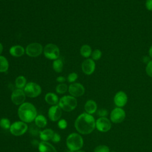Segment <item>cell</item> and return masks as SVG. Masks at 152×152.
<instances>
[{"instance_id":"6da1fadb","label":"cell","mask_w":152,"mask_h":152,"mask_svg":"<svg viewBox=\"0 0 152 152\" xmlns=\"http://www.w3.org/2000/svg\"><path fill=\"white\" fill-rule=\"evenodd\" d=\"M74 126L79 133L84 135L89 134L95 129L96 121L91 115L85 112L77 118Z\"/></svg>"},{"instance_id":"7a4b0ae2","label":"cell","mask_w":152,"mask_h":152,"mask_svg":"<svg viewBox=\"0 0 152 152\" xmlns=\"http://www.w3.org/2000/svg\"><path fill=\"white\" fill-rule=\"evenodd\" d=\"M18 115L21 121L30 123L34 121L37 116V110L32 103L24 102L20 105L18 109Z\"/></svg>"},{"instance_id":"3957f363","label":"cell","mask_w":152,"mask_h":152,"mask_svg":"<svg viewBox=\"0 0 152 152\" xmlns=\"http://www.w3.org/2000/svg\"><path fill=\"white\" fill-rule=\"evenodd\" d=\"M84 141L82 137L75 132L70 134L66 138V144L68 148L73 151L80 150L83 146Z\"/></svg>"},{"instance_id":"277c9868","label":"cell","mask_w":152,"mask_h":152,"mask_svg":"<svg viewBox=\"0 0 152 152\" xmlns=\"http://www.w3.org/2000/svg\"><path fill=\"white\" fill-rule=\"evenodd\" d=\"M58 106L65 112H71L76 108L77 100L75 97L72 96H64L59 99Z\"/></svg>"},{"instance_id":"5b68a950","label":"cell","mask_w":152,"mask_h":152,"mask_svg":"<svg viewBox=\"0 0 152 152\" xmlns=\"http://www.w3.org/2000/svg\"><path fill=\"white\" fill-rule=\"evenodd\" d=\"M23 90L26 96L31 98L36 97L39 96L42 93L41 87L34 82H30L27 83Z\"/></svg>"},{"instance_id":"8992f818","label":"cell","mask_w":152,"mask_h":152,"mask_svg":"<svg viewBox=\"0 0 152 152\" xmlns=\"http://www.w3.org/2000/svg\"><path fill=\"white\" fill-rule=\"evenodd\" d=\"M43 53L46 58L49 59L55 60L58 59L60 51L59 49L56 45L49 43L45 46L43 49Z\"/></svg>"},{"instance_id":"52a82bcc","label":"cell","mask_w":152,"mask_h":152,"mask_svg":"<svg viewBox=\"0 0 152 152\" xmlns=\"http://www.w3.org/2000/svg\"><path fill=\"white\" fill-rule=\"evenodd\" d=\"M27 129L28 126L26 123L21 121L13 122L11 125L10 131L15 136H20L25 134Z\"/></svg>"},{"instance_id":"ba28073f","label":"cell","mask_w":152,"mask_h":152,"mask_svg":"<svg viewBox=\"0 0 152 152\" xmlns=\"http://www.w3.org/2000/svg\"><path fill=\"white\" fill-rule=\"evenodd\" d=\"M26 54L30 57H37L43 51L42 45L39 43H31L28 44L26 49Z\"/></svg>"},{"instance_id":"9c48e42d","label":"cell","mask_w":152,"mask_h":152,"mask_svg":"<svg viewBox=\"0 0 152 152\" xmlns=\"http://www.w3.org/2000/svg\"><path fill=\"white\" fill-rule=\"evenodd\" d=\"M125 112L122 107H116L110 112V119L114 124H119L123 122L125 118Z\"/></svg>"},{"instance_id":"30bf717a","label":"cell","mask_w":152,"mask_h":152,"mask_svg":"<svg viewBox=\"0 0 152 152\" xmlns=\"http://www.w3.org/2000/svg\"><path fill=\"white\" fill-rule=\"evenodd\" d=\"M26 94L23 90L17 88L13 90L11 95V100L15 105H21L24 103L26 99Z\"/></svg>"},{"instance_id":"8fae6325","label":"cell","mask_w":152,"mask_h":152,"mask_svg":"<svg viewBox=\"0 0 152 152\" xmlns=\"http://www.w3.org/2000/svg\"><path fill=\"white\" fill-rule=\"evenodd\" d=\"M111 126L110 121L106 117L99 118L96 121V128L100 132H107L110 129Z\"/></svg>"},{"instance_id":"7c38bea8","label":"cell","mask_w":152,"mask_h":152,"mask_svg":"<svg viewBox=\"0 0 152 152\" xmlns=\"http://www.w3.org/2000/svg\"><path fill=\"white\" fill-rule=\"evenodd\" d=\"M68 91L70 95L73 97H80L84 94L85 88L81 84L74 83L69 85L68 87Z\"/></svg>"},{"instance_id":"4fadbf2b","label":"cell","mask_w":152,"mask_h":152,"mask_svg":"<svg viewBox=\"0 0 152 152\" xmlns=\"http://www.w3.org/2000/svg\"><path fill=\"white\" fill-rule=\"evenodd\" d=\"M81 69L86 75H91L96 69V64L94 61L90 58L85 59L81 64Z\"/></svg>"},{"instance_id":"5bb4252c","label":"cell","mask_w":152,"mask_h":152,"mask_svg":"<svg viewBox=\"0 0 152 152\" xmlns=\"http://www.w3.org/2000/svg\"><path fill=\"white\" fill-rule=\"evenodd\" d=\"M113 102L116 107H122L125 106L128 102L127 94L123 91H118L114 96Z\"/></svg>"},{"instance_id":"9a60e30c","label":"cell","mask_w":152,"mask_h":152,"mask_svg":"<svg viewBox=\"0 0 152 152\" xmlns=\"http://www.w3.org/2000/svg\"><path fill=\"white\" fill-rule=\"evenodd\" d=\"M49 119L53 122L59 121L62 116V109L58 105L52 106L48 112Z\"/></svg>"},{"instance_id":"2e32d148","label":"cell","mask_w":152,"mask_h":152,"mask_svg":"<svg viewBox=\"0 0 152 152\" xmlns=\"http://www.w3.org/2000/svg\"><path fill=\"white\" fill-rule=\"evenodd\" d=\"M39 152H57L56 148L47 141H41L38 145Z\"/></svg>"},{"instance_id":"e0dca14e","label":"cell","mask_w":152,"mask_h":152,"mask_svg":"<svg viewBox=\"0 0 152 152\" xmlns=\"http://www.w3.org/2000/svg\"><path fill=\"white\" fill-rule=\"evenodd\" d=\"M97 103L93 100H87L84 104V110L87 113L91 115L97 111Z\"/></svg>"},{"instance_id":"ac0fdd59","label":"cell","mask_w":152,"mask_h":152,"mask_svg":"<svg viewBox=\"0 0 152 152\" xmlns=\"http://www.w3.org/2000/svg\"><path fill=\"white\" fill-rule=\"evenodd\" d=\"M10 53L14 57H20L25 53V49L20 45H15L10 48Z\"/></svg>"},{"instance_id":"d6986e66","label":"cell","mask_w":152,"mask_h":152,"mask_svg":"<svg viewBox=\"0 0 152 152\" xmlns=\"http://www.w3.org/2000/svg\"><path fill=\"white\" fill-rule=\"evenodd\" d=\"M54 132L51 129H45L43 131H40L39 136L42 141H48L49 140H51Z\"/></svg>"},{"instance_id":"ffe728a7","label":"cell","mask_w":152,"mask_h":152,"mask_svg":"<svg viewBox=\"0 0 152 152\" xmlns=\"http://www.w3.org/2000/svg\"><path fill=\"white\" fill-rule=\"evenodd\" d=\"M45 100L48 104L52 106L56 105V104L59 102L58 96L53 93H48L45 95Z\"/></svg>"},{"instance_id":"44dd1931","label":"cell","mask_w":152,"mask_h":152,"mask_svg":"<svg viewBox=\"0 0 152 152\" xmlns=\"http://www.w3.org/2000/svg\"><path fill=\"white\" fill-rule=\"evenodd\" d=\"M34 123L38 128H45L47 125V119L42 115H37L34 119Z\"/></svg>"},{"instance_id":"7402d4cb","label":"cell","mask_w":152,"mask_h":152,"mask_svg":"<svg viewBox=\"0 0 152 152\" xmlns=\"http://www.w3.org/2000/svg\"><path fill=\"white\" fill-rule=\"evenodd\" d=\"M92 50L88 45H84L80 48V54L84 58H88L91 55Z\"/></svg>"},{"instance_id":"603a6c76","label":"cell","mask_w":152,"mask_h":152,"mask_svg":"<svg viewBox=\"0 0 152 152\" xmlns=\"http://www.w3.org/2000/svg\"><path fill=\"white\" fill-rule=\"evenodd\" d=\"M26 82H27L26 78L24 76L20 75L16 78L15 80V84L17 88L23 89L25 87L26 85Z\"/></svg>"},{"instance_id":"cb8c5ba5","label":"cell","mask_w":152,"mask_h":152,"mask_svg":"<svg viewBox=\"0 0 152 152\" xmlns=\"http://www.w3.org/2000/svg\"><path fill=\"white\" fill-rule=\"evenodd\" d=\"M9 67V63L5 57L0 55V72L7 71Z\"/></svg>"},{"instance_id":"d4e9b609","label":"cell","mask_w":152,"mask_h":152,"mask_svg":"<svg viewBox=\"0 0 152 152\" xmlns=\"http://www.w3.org/2000/svg\"><path fill=\"white\" fill-rule=\"evenodd\" d=\"M52 67L55 71L56 72H61L63 69V62L61 59H57L53 61L52 64Z\"/></svg>"},{"instance_id":"484cf974","label":"cell","mask_w":152,"mask_h":152,"mask_svg":"<svg viewBox=\"0 0 152 152\" xmlns=\"http://www.w3.org/2000/svg\"><path fill=\"white\" fill-rule=\"evenodd\" d=\"M10 121L6 118H3L0 119V127L4 129H10L11 127Z\"/></svg>"},{"instance_id":"4316f807","label":"cell","mask_w":152,"mask_h":152,"mask_svg":"<svg viewBox=\"0 0 152 152\" xmlns=\"http://www.w3.org/2000/svg\"><path fill=\"white\" fill-rule=\"evenodd\" d=\"M68 90V87L66 84L61 83L56 87V91L58 94H64Z\"/></svg>"},{"instance_id":"83f0119b","label":"cell","mask_w":152,"mask_h":152,"mask_svg":"<svg viewBox=\"0 0 152 152\" xmlns=\"http://www.w3.org/2000/svg\"><path fill=\"white\" fill-rule=\"evenodd\" d=\"M102 55V51L100 49H96L92 52L91 56L92 59H93L94 61H98L101 58Z\"/></svg>"},{"instance_id":"f1b7e54d","label":"cell","mask_w":152,"mask_h":152,"mask_svg":"<svg viewBox=\"0 0 152 152\" xmlns=\"http://www.w3.org/2000/svg\"><path fill=\"white\" fill-rule=\"evenodd\" d=\"M93 152H110L109 147L105 145H100L95 147Z\"/></svg>"},{"instance_id":"f546056e","label":"cell","mask_w":152,"mask_h":152,"mask_svg":"<svg viewBox=\"0 0 152 152\" xmlns=\"http://www.w3.org/2000/svg\"><path fill=\"white\" fill-rule=\"evenodd\" d=\"M145 72L147 75L152 78V59L145 66Z\"/></svg>"},{"instance_id":"4dcf8cb0","label":"cell","mask_w":152,"mask_h":152,"mask_svg":"<svg viewBox=\"0 0 152 152\" xmlns=\"http://www.w3.org/2000/svg\"><path fill=\"white\" fill-rule=\"evenodd\" d=\"M67 126H68V123H67V122H66V121L65 119H59L58 121V126L61 129H66Z\"/></svg>"},{"instance_id":"1f68e13d","label":"cell","mask_w":152,"mask_h":152,"mask_svg":"<svg viewBox=\"0 0 152 152\" xmlns=\"http://www.w3.org/2000/svg\"><path fill=\"white\" fill-rule=\"evenodd\" d=\"M78 78V75L75 72L70 73L67 77V81L69 83H74Z\"/></svg>"},{"instance_id":"d6a6232c","label":"cell","mask_w":152,"mask_h":152,"mask_svg":"<svg viewBox=\"0 0 152 152\" xmlns=\"http://www.w3.org/2000/svg\"><path fill=\"white\" fill-rule=\"evenodd\" d=\"M97 114L99 116H100V118L101 117H106L107 114H108V112L106 109H100L97 110Z\"/></svg>"},{"instance_id":"836d02e7","label":"cell","mask_w":152,"mask_h":152,"mask_svg":"<svg viewBox=\"0 0 152 152\" xmlns=\"http://www.w3.org/2000/svg\"><path fill=\"white\" fill-rule=\"evenodd\" d=\"M52 141H53V142L57 143L58 142H59L61 141V136L59 134H58L56 132H54L53 135L51 139Z\"/></svg>"},{"instance_id":"e575fe53","label":"cell","mask_w":152,"mask_h":152,"mask_svg":"<svg viewBox=\"0 0 152 152\" xmlns=\"http://www.w3.org/2000/svg\"><path fill=\"white\" fill-rule=\"evenodd\" d=\"M145 8L150 11H152V0H146L145 2Z\"/></svg>"},{"instance_id":"d590c367","label":"cell","mask_w":152,"mask_h":152,"mask_svg":"<svg viewBox=\"0 0 152 152\" xmlns=\"http://www.w3.org/2000/svg\"><path fill=\"white\" fill-rule=\"evenodd\" d=\"M65 80H66V78L62 76H59L56 78V81L60 83H63Z\"/></svg>"},{"instance_id":"8d00e7d4","label":"cell","mask_w":152,"mask_h":152,"mask_svg":"<svg viewBox=\"0 0 152 152\" xmlns=\"http://www.w3.org/2000/svg\"><path fill=\"white\" fill-rule=\"evenodd\" d=\"M143 58L144 59H142V61H143V62H145V63H146V64H147L150 60V58H149V57H147V56H144L143 57Z\"/></svg>"},{"instance_id":"74e56055","label":"cell","mask_w":152,"mask_h":152,"mask_svg":"<svg viewBox=\"0 0 152 152\" xmlns=\"http://www.w3.org/2000/svg\"><path fill=\"white\" fill-rule=\"evenodd\" d=\"M148 55L150 56V58L152 59V45L150 47L148 50Z\"/></svg>"},{"instance_id":"f35d334b","label":"cell","mask_w":152,"mask_h":152,"mask_svg":"<svg viewBox=\"0 0 152 152\" xmlns=\"http://www.w3.org/2000/svg\"><path fill=\"white\" fill-rule=\"evenodd\" d=\"M2 51H3V46H2V43H0V55L2 53Z\"/></svg>"},{"instance_id":"ab89813d","label":"cell","mask_w":152,"mask_h":152,"mask_svg":"<svg viewBox=\"0 0 152 152\" xmlns=\"http://www.w3.org/2000/svg\"><path fill=\"white\" fill-rule=\"evenodd\" d=\"M65 152H74V151H71V150H66Z\"/></svg>"},{"instance_id":"60d3db41","label":"cell","mask_w":152,"mask_h":152,"mask_svg":"<svg viewBox=\"0 0 152 152\" xmlns=\"http://www.w3.org/2000/svg\"><path fill=\"white\" fill-rule=\"evenodd\" d=\"M75 152H86V151H83V150H78V151H75Z\"/></svg>"},{"instance_id":"b9f144b4","label":"cell","mask_w":152,"mask_h":152,"mask_svg":"<svg viewBox=\"0 0 152 152\" xmlns=\"http://www.w3.org/2000/svg\"><path fill=\"white\" fill-rule=\"evenodd\" d=\"M111 152H116V151H111Z\"/></svg>"}]
</instances>
